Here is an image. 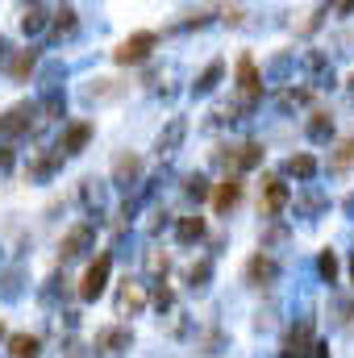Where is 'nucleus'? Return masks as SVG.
Instances as JSON below:
<instances>
[{
    "mask_svg": "<svg viewBox=\"0 0 354 358\" xmlns=\"http://www.w3.org/2000/svg\"><path fill=\"white\" fill-rule=\"evenodd\" d=\"M108 275H113V250H100V255L88 263L84 279H80V300H88V304L100 300L104 287H108Z\"/></svg>",
    "mask_w": 354,
    "mask_h": 358,
    "instance_id": "f257e3e1",
    "label": "nucleus"
},
{
    "mask_svg": "<svg viewBox=\"0 0 354 358\" xmlns=\"http://www.w3.org/2000/svg\"><path fill=\"white\" fill-rule=\"evenodd\" d=\"M263 76H259V63L250 59V55H242L238 59V96H242V108L250 113L259 100H263Z\"/></svg>",
    "mask_w": 354,
    "mask_h": 358,
    "instance_id": "f03ea898",
    "label": "nucleus"
},
{
    "mask_svg": "<svg viewBox=\"0 0 354 358\" xmlns=\"http://www.w3.org/2000/svg\"><path fill=\"white\" fill-rule=\"evenodd\" d=\"M129 346H134V329H129V325H104V329L96 334V342H92V355L121 358Z\"/></svg>",
    "mask_w": 354,
    "mask_h": 358,
    "instance_id": "7ed1b4c3",
    "label": "nucleus"
},
{
    "mask_svg": "<svg viewBox=\"0 0 354 358\" xmlns=\"http://www.w3.org/2000/svg\"><path fill=\"white\" fill-rule=\"evenodd\" d=\"M159 46V34H150V29H142V34H129L117 50H113V59L121 63V67H134V63H146L150 59V50Z\"/></svg>",
    "mask_w": 354,
    "mask_h": 358,
    "instance_id": "20e7f679",
    "label": "nucleus"
},
{
    "mask_svg": "<svg viewBox=\"0 0 354 358\" xmlns=\"http://www.w3.org/2000/svg\"><path fill=\"white\" fill-rule=\"evenodd\" d=\"M246 283H250L255 292H271V287L279 283V263H275L271 255H263V250L250 255V259H246Z\"/></svg>",
    "mask_w": 354,
    "mask_h": 358,
    "instance_id": "39448f33",
    "label": "nucleus"
},
{
    "mask_svg": "<svg viewBox=\"0 0 354 358\" xmlns=\"http://www.w3.org/2000/svg\"><path fill=\"white\" fill-rule=\"evenodd\" d=\"M92 246H96V225L80 221V225H71V229L63 234V242H59V259L71 263V259H80L84 250H92Z\"/></svg>",
    "mask_w": 354,
    "mask_h": 358,
    "instance_id": "423d86ee",
    "label": "nucleus"
},
{
    "mask_svg": "<svg viewBox=\"0 0 354 358\" xmlns=\"http://www.w3.org/2000/svg\"><path fill=\"white\" fill-rule=\"evenodd\" d=\"M34 121H38V104H34V100H21V104H13V108L0 117V134L21 138V134L34 129Z\"/></svg>",
    "mask_w": 354,
    "mask_h": 358,
    "instance_id": "0eeeda50",
    "label": "nucleus"
},
{
    "mask_svg": "<svg viewBox=\"0 0 354 358\" xmlns=\"http://www.w3.org/2000/svg\"><path fill=\"white\" fill-rule=\"evenodd\" d=\"M146 304H150V296H146V287H142V283L125 279V283L117 287V300H113L117 317H142V313H146Z\"/></svg>",
    "mask_w": 354,
    "mask_h": 358,
    "instance_id": "6e6552de",
    "label": "nucleus"
},
{
    "mask_svg": "<svg viewBox=\"0 0 354 358\" xmlns=\"http://www.w3.org/2000/svg\"><path fill=\"white\" fill-rule=\"evenodd\" d=\"M288 204H292V192H288V183H283L279 176H267V179H263V200H259V213L275 221V217H279Z\"/></svg>",
    "mask_w": 354,
    "mask_h": 358,
    "instance_id": "1a4fd4ad",
    "label": "nucleus"
},
{
    "mask_svg": "<svg viewBox=\"0 0 354 358\" xmlns=\"http://www.w3.org/2000/svg\"><path fill=\"white\" fill-rule=\"evenodd\" d=\"M317 338H313V317L304 313L296 325H292V334H288V342H283V355L279 358H309V346H313Z\"/></svg>",
    "mask_w": 354,
    "mask_h": 358,
    "instance_id": "9d476101",
    "label": "nucleus"
},
{
    "mask_svg": "<svg viewBox=\"0 0 354 358\" xmlns=\"http://www.w3.org/2000/svg\"><path fill=\"white\" fill-rule=\"evenodd\" d=\"M113 187H138L142 183V159L134 155V150H125V155H117V163H113V179H108Z\"/></svg>",
    "mask_w": 354,
    "mask_h": 358,
    "instance_id": "9b49d317",
    "label": "nucleus"
},
{
    "mask_svg": "<svg viewBox=\"0 0 354 358\" xmlns=\"http://www.w3.org/2000/svg\"><path fill=\"white\" fill-rule=\"evenodd\" d=\"M92 142V125L88 121H71L67 129H63V142H59V155L63 159H71V155H84Z\"/></svg>",
    "mask_w": 354,
    "mask_h": 358,
    "instance_id": "f8f14e48",
    "label": "nucleus"
},
{
    "mask_svg": "<svg viewBox=\"0 0 354 358\" xmlns=\"http://www.w3.org/2000/svg\"><path fill=\"white\" fill-rule=\"evenodd\" d=\"M304 76H309L313 88H334V84H338V80H334V67H330V59H325L321 50H309V55H304Z\"/></svg>",
    "mask_w": 354,
    "mask_h": 358,
    "instance_id": "ddd939ff",
    "label": "nucleus"
},
{
    "mask_svg": "<svg viewBox=\"0 0 354 358\" xmlns=\"http://www.w3.org/2000/svg\"><path fill=\"white\" fill-rule=\"evenodd\" d=\"M238 200H242V176H225L217 187H213V208H217L221 217H225Z\"/></svg>",
    "mask_w": 354,
    "mask_h": 358,
    "instance_id": "4468645a",
    "label": "nucleus"
},
{
    "mask_svg": "<svg viewBox=\"0 0 354 358\" xmlns=\"http://www.w3.org/2000/svg\"><path fill=\"white\" fill-rule=\"evenodd\" d=\"M183 138H187V121H183V117H171V121L163 125V134L155 138V150H159V155H176L179 146H183Z\"/></svg>",
    "mask_w": 354,
    "mask_h": 358,
    "instance_id": "2eb2a0df",
    "label": "nucleus"
},
{
    "mask_svg": "<svg viewBox=\"0 0 354 358\" xmlns=\"http://www.w3.org/2000/svg\"><path fill=\"white\" fill-rule=\"evenodd\" d=\"M25 267L21 263H13V267H4V275H0V300H8V304H17L21 296H25Z\"/></svg>",
    "mask_w": 354,
    "mask_h": 358,
    "instance_id": "dca6fc26",
    "label": "nucleus"
},
{
    "mask_svg": "<svg viewBox=\"0 0 354 358\" xmlns=\"http://www.w3.org/2000/svg\"><path fill=\"white\" fill-rule=\"evenodd\" d=\"M80 200H84V208H88L92 217L100 221L104 200H108V183H104V179H84V183H80Z\"/></svg>",
    "mask_w": 354,
    "mask_h": 358,
    "instance_id": "f3484780",
    "label": "nucleus"
},
{
    "mask_svg": "<svg viewBox=\"0 0 354 358\" xmlns=\"http://www.w3.org/2000/svg\"><path fill=\"white\" fill-rule=\"evenodd\" d=\"M59 167H63V155H59V150H42V155H34V159H29L25 176L34 179V183H42V179H50V176H55Z\"/></svg>",
    "mask_w": 354,
    "mask_h": 358,
    "instance_id": "a211bd4d",
    "label": "nucleus"
},
{
    "mask_svg": "<svg viewBox=\"0 0 354 358\" xmlns=\"http://www.w3.org/2000/svg\"><path fill=\"white\" fill-rule=\"evenodd\" d=\"M76 29H80V13H76L71 4H63V8H55V13H50V38H55V42L71 38Z\"/></svg>",
    "mask_w": 354,
    "mask_h": 358,
    "instance_id": "6ab92c4d",
    "label": "nucleus"
},
{
    "mask_svg": "<svg viewBox=\"0 0 354 358\" xmlns=\"http://www.w3.org/2000/svg\"><path fill=\"white\" fill-rule=\"evenodd\" d=\"M38 63H42V50H38V46H29V50H17V55H13V63H8V76H13L17 84H25V80L38 71Z\"/></svg>",
    "mask_w": 354,
    "mask_h": 358,
    "instance_id": "aec40b11",
    "label": "nucleus"
},
{
    "mask_svg": "<svg viewBox=\"0 0 354 358\" xmlns=\"http://www.w3.org/2000/svg\"><path fill=\"white\" fill-rule=\"evenodd\" d=\"M263 142H242L238 150H234V176H242V171H255V167H263Z\"/></svg>",
    "mask_w": 354,
    "mask_h": 358,
    "instance_id": "412c9836",
    "label": "nucleus"
},
{
    "mask_svg": "<svg viewBox=\"0 0 354 358\" xmlns=\"http://www.w3.org/2000/svg\"><path fill=\"white\" fill-rule=\"evenodd\" d=\"M296 208H300V217H309V221H317V217H321V213L330 208V196H325V192H317V187L309 183V187H304V192L296 196Z\"/></svg>",
    "mask_w": 354,
    "mask_h": 358,
    "instance_id": "4be33fe9",
    "label": "nucleus"
},
{
    "mask_svg": "<svg viewBox=\"0 0 354 358\" xmlns=\"http://www.w3.org/2000/svg\"><path fill=\"white\" fill-rule=\"evenodd\" d=\"M200 238H204V217H200V213H187V217L176 221V242L179 246H196Z\"/></svg>",
    "mask_w": 354,
    "mask_h": 358,
    "instance_id": "5701e85b",
    "label": "nucleus"
},
{
    "mask_svg": "<svg viewBox=\"0 0 354 358\" xmlns=\"http://www.w3.org/2000/svg\"><path fill=\"white\" fill-rule=\"evenodd\" d=\"M283 171H288L292 179H300V183H313L317 171H321V163H317L313 155H304V150H300V155H292V159L283 163Z\"/></svg>",
    "mask_w": 354,
    "mask_h": 358,
    "instance_id": "b1692460",
    "label": "nucleus"
},
{
    "mask_svg": "<svg viewBox=\"0 0 354 358\" xmlns=\"http://www.w3.org/2000/svg\"><path fill=\"white\" fill-rule=\"evenodd\" d=\"M221 76H225V63L221 59H213L200 76H196V84H192V96H213L217 92V84H221Z\"/></svg>",
    "mask_w": 354,
    "mask_h": 358,
    "instance_id": "393cba45",
    "label": "nucleus"
},
{
    "mask_svg": "<svg viewBox=\"0 0 354 358\" xmlns=\"http://www.w3.org/2000/svg\"><path fill=\"white\" fill-rule=\"evenodd\" d=\"M42 355V338L38 334H13L8 338V358H38Z\"/></svg>",
    "mask_w": 354,
    "mask_h": 358,
    "instance_id": "a878e982",
    "label": "nucleus"
},
{
    "mask_svg": "<svg viewBox=\"0 0 354 358\" xmlns=\"http://www.w3.org/2000/svg\"><path fill=\"white\" fill-rule=\"evenodd\" d=\"M46 21H50V8H46V4H25V8H21V29H25L29 38L42 34Z\"/></svg>",
    "mask_w": 354,
    "mask_h": 358,
    "instance_id": "bb28decb",
    "label": "nucleus"
},
{
    "mask_svg": "<svg viewBox=\"0 0 354 358\" xmlns=\"http://www.w3.org/2000/svg\"><path fill=\"white\" fill-rule=\"evenodd\" d=\"M304 134H309V142H330V138H334V117H330L325 108H317V113L309 117Z\"/></svg>",
    "mask_w": 354,
    "mask_h": 358,
    "instance_id": "cd10ccee",
    "label": "nucleus"
},
{
    "mask_svg": "<svg viewBox=\"0 0 354 358\" xmlns=\"http://www.w3.org/2000/svg\"><path fill=\"white\" fill-rule=\"evenodd\" d=\"M63 113H67V96L63 92H46L38 100V117L42 121H63Z\"/></svg>",
    "mask_w": 354,
    "mask_h": 358,
    "instance_id": "c85d7f7f",
    "label": "nucleus"
},
{
    "mask_svg": "<svg viewBox=\"0 0 354 358\" xmlns=\"http://www.w3.org/2000/svg\"><path fill=\"white\" fill-rule=\"evenodd\" d=\"M213 283V255H204V259H196L192 267H187V287L192 292H204Z\"/></svg>",
    "mask_w": 354,
    "mask_h": 358,
    "instance_id": "c756f323",
    "label": "nucleus"
},
{
    "mask_svg": "<svg viewBox=\"0 0 354 358\" xmlns=\"http://www.w3.org/2000/svg\"><path fill=\"white\" fill-rule=\"evenodd\" d=\"M354 167V138H342L338 150L330 155V176H346Z\"/></svg>",
    "mask_w": 354,
    "mask_h": 358,
    "instance_id": "7c9ffc66",
    "label": "nucleus"
},
{
    "mask_svg": "<svg viewBox=\"0 0 354 358\" xmlns=\"http://www.w3.org/2000/svg\"><path fill=\"white\" fill-rule=\"evenodd\" d=\"M84 104H100V100H113V96H121V88H117V80H92V84H84Z\"/></svg>",
    "mask_w": 354,
    "mask_h": 358,
    "instance_id": "2f4dec72",
    "label": "nucleus"
},
{
    "mask_svg": "<svg viewBox=\"0 0 354 358\" xmlns=\"http://www.w3.org/2000/svg\"><path fill=\"white\" fill-rule=\"evenodd\" d=\"M338 271H342V263H338L334 250H321V255H317V275H321V283H338Z\"/></svg>",
    "mask_w": 354,
    "mask_h": 358,
    "instance_id": "473e14b6",
    "label": "nucleus"
},
{
    "mask_svg": "<svg viewBox=\"0 0 354 358\" xmlns=\"http://www.w3.org/2000/svg\"><path fill=\"white\" fill-rule=\"evenodd\" d=\"M292 63H296L292 55H279V59H271V67L263 71V88H267V84H279V80L292 71Z\"/></svg>",
    "mask_w": 354,
    "mask_h": 358,
    "instance_id": "72a5a7b5",
    "label": "nucleus"
},
{
    "mask_svg": "<svg viewBox=\"0 0 354 358\" xmlns=\"http://www.w3.org/2000/svg\"><path fill=\"white\" fill-rule=\"evenodd\" d=\"M330 313H334L330 321H334L338 329H342V325H351V321H354V300H346V296H338V300L330 304Z\"/></svg>",
    "mask_w": 354,
    "mask_h": 358,
    "instance_id": "f704fd0d",
    "label": "nucleus"
},
{
    "mask_svg": "<svg viewBox=\"0 0 354 358\" xmlns=\"http://www.w3.org/2000/svg\"><path fill=\"white\" fill-rule=\"evenodd\" d=\"M59 296H67V275H59V271H55V275L46 279V287H42V304H55Z\"/></svg>",
    "mask_w": 354,
    "mask_h": 358,
    "instance_id": "c9c22d12",
    "label": "nucleus"
},
{
    "mask_svg": "<svg viewBox=\"0 0 354 358\" xmlns=\"http://www.w3.org/2000/svg\"><path fill=\"white\" fill-rule=\"evenodd\" d=\"M146 271H150L155 279H167V271H171V259H167L163 250H146Z\"/></svg>",
    "mask_w": 354,
    "mask_h": 358,
    "instance_id": "e433bc0d",
    "label": "nucleus"
},
{
    "mask_svg": "<svg viewBox=\"0 0 354 358\" xmlns=\"http://www.w3.org/2000/svg\"><path fill=\"white\" fill-rule=\"evenodd\" d=\"M283 242H288V225L275 221V225L263 234V255H271V246H283Z\"/></svg>",
    "mask_w": 354,
    "mask_h": 358,
    "instance_id": "4c0bfd02",
    "label": "nucleus"
},
{
    "mask_svg": "<svg viewBox=\"0 0 354 358\" xmlns=\"http://www.w3.org/2000/svg\"><path fill=\"white\" fill-rule=\"evenodd\" d=\"M183 192H187L192 200H204V196H208V179L204 176H187L183 179Z\"/></svg>",
    "mask_w": 354,
    "mask_h": 358,
    "instance_id": "58836bf2",
    "label": "nucleus"
},
{
    "mask_svg": "<svg viewBox=\"0 0 354 358\" xmlns=\"http://www.w3.org/2000/svg\"><path fill=\"white\" fill-rule=\"evenodd\" d=\"M150 304H155V308H159V313H167V308H171V304H176V292H171V287H167V283H159V287H155V296H150Z\"/></svg>",
    "mask_w": 354,
    "mask_h": 358,
    "instance_id": "ea45409f",
    "label": "nucleus"
},
{
    "mask_svg": "<svg viewBox=\"0 0 354 358\" xmlns=\"http://www.w3.org/2000/svg\"><path fill=\"white\" fill-rule=\"evenodd\" d=\"M67 76V67H59V63H50L46 71H42V84H46V92H59V80Z\"/></svg>",
    "mask_w": 354,
    "mask_h": 358,
    "instance_id": "a19ab883",
    "label": "nucleus"
},
{
    "mask_svg": "<svg viewBox=\"0 0 354 358\" xmlns=\"http://www.w3.org/2000/svg\"><path fill=\"white\" fill-rule=\"evenodd\" d=\"M63 358H92V350L80 338H67V342H63Z\"/></svg>",
    "mask_w": 354,
    "mask_h": 358,
    "instance_id": "79ce46f5",
    "label": "nucleus"
},
{
    "mask_svg": "<svg viewBox=\"0 0 354 358\" xmlns=\"http://www.w3.org/2000/svg\"><path fill=\"white\" fill-rule=\"evenodd\" d=\"M313 100V92L309 88H292L288 96H283V108H292V104H309Z\"/></svg>",
    "mask_w": 354,
    "mask_h": 358,
    "instance_id": "37998d69",
    "label": "nucleus"
},
{
    "mask_svg": "<svg viewBox=\"0 0 354 358\" xmlns=\"http://www.w3.org/2000/svg\"><path fill=\"white\" fill-rule=\"evenodd\" d=\"M221 21H225V25H242V21H246V8H242V4H234V8H221Z\"/></svg>",
    "mask_w": 354,
    "mask_h": 358,
    "instance_id": "c03bdc74",
    "label": "nucleus"
},
{
    "mask_svg": "<svg viewBox=\"0 0 354 358\" xmlns=\"http://www.w3.org/2000/svg\"><path fill=\"white\" fill-rule=\"evenodd\" d=\"M4 171H13V146L8 142H0V176Z\"/></svg>",
    "mask_w": 354,
    "mask_h": 358,
    "instance_id": "a18cd8bd",
    "label": "nucleus"
},
{
    "mask_svg": "<svg viewBox=\"0 0 354 358\" xmlns=\"http://www.w3.org/2000/svg\"><path fill=\"white\" fill-rule=\"evenodd\" d=\"M309 358H334V355H330L325 342H313V346H309Z\"/></svg>",
    "mask_w": 354,
    "mask_h": 358,
    "instance_id": "49530a36",
    "label": "nucleus"
},
{
    "mask_svg": "<svg viewBox=\"0 0 354 358\" xmlns=\"http://www.w3.org/2000/svg\"><path fill=\"white\" fill-rule=\"evenodd\" d=\"M342 213H346V217H351V221H354V192H351V196H346V200H342Z\"/></svg>",
    "mask_w": 354,
    "mask_h": 358,
    "instance_id": "de8ad7c7",
    "label": "nucleus"
},
{
    "mask_svg": "<svg viewBox=\"0 0 354 358\" xmlns=\"http://www.w3.org/2000/svg\"><path fill=\"white\" fill-rule=\"evenodd\" d=\"M4 50H8V42H4V38H0V59H4Z\"/></svg>",
    "mask_w": 354,
    "mask_h": 358,
    "instance_id": "09e8293b",
    "label": "nucleus"
},
{
    "mask_svg": "<svg viewBox=\"0 0 354 358\" xmlns=\"http://www.w3.org/2000/svg\"><path fill=\"white\" fill-rule=\"evenodd\" d=\"M351 283H354V255H351Z\"/></svg>",
    "mask_w": 354,
    "mask_h": 358,
    "instance_id": "8fccbe9b",
    "label": "nucleus"
},
{
    "mask_svg": "<svg viewBox=\"0 0 354 358\" xmlns=\"http://www.w3.org/2000/svg\"><path fill=\"white\" fill-rule=\"evenodd\" d=\"M0 338H4V325H0Z\"/></svg>",
    "mask_w": 354,
    "mask_h": 358,
    "instance_id": "3c124183",
    "label": "nucleus"
},
{
    "mask_svg": "<svg viewBox=\"0 0 354 358\" xmlns=\"http://www.w3.org/2000/svg\"><path fill=\"white\" fill-rule=\"evenodd\" d=\"M351 88H354V76H351Z\"/></svg>",
    "mask_w": 354,
    "mask_h": 358,
    "instance_id": "603ef678",
    "label": "nucleus"
}]
</instances>
